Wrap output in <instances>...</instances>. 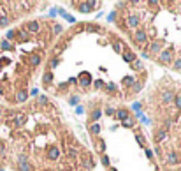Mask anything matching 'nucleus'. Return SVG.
Segmentation results:
<instances>
[{
    "label": "nucleus",
    "mask_w": 181,
    "mask_h": 171,
    "mask_svg": "<svg viewBox=\"0 0 181 171\" xmlns=\"http://www.w3.org/2000/svg\"><path fill=\"white\" fill-rule=\"evenodd\" d=\"M39 104L46 106V104H48V99H46V97H39Z\"/></svg>",
    "instance_id": "nucleus-17"
},
{
    "label": "nucleus",
    "mask_w": 181,
    "mask_h": 171,
    "mask_svg": "<svg viewBox=\"0 0 181 171\" xmlns=\"http://www.w3.org/2000/svg\"><path fill=\"white\" fill-rule=\"evenodd\" d=\"M160 60H162V62H170V60H172V53L169 51H162V55H160Z\"/></svg>",
    "instance_id": "nucleus-7"
},
{
    "label": "nucleus",
    "mask_w": 181,
    "mask_h": 171,
    "mask_svg": "<svg viewBox=\"0 0 181 171\" xmlns=\"http://www.w3.org/2000/svg\"><path fill=\"white\" fill-rule=\"evenodd\" d=\"M137 141H139L141 145H143V146H144V138H143V136H137Z\"/></svg>",
    "instance_id": "nucleus-23"
},
{
    "label": "nucleus",
    "mask_w": 181,
    "mask_h": 171,
    "mask_svg": "<svg viewBox=\"0 0 181 171\" xmlns=\"http://www.w3.org/2000/svg\"><path fill=\"white\" fill-rule=\"evenodd\" d=\"M134 39H135L137 43H146V34L143 32V30H137L135 35H134Z\"/></svg>",
    "instance_id": "nucleus-4"
},
{
    "label": "nucleus",
    "mask_w": 181,
    "mask_h": 171,
    "mask_svg": "<svg viewBox=\"0 0 181 171\" xmlns=\"http://www.w3.org/2000/svg\"><path fill=\"white\" fill-rule=\"evenodd\" d=\"M174 69H181V58H178L174 62Z\"/></svg>",
    "instance_id": "nucleus-19"
},
{
    "label": "nucleus",
    "mask_w": 181,
    "mask_h": 171,
    "mask_svg": "<svg viewBox=\"0 0 181 171\" xmlns=\"http://www.w3.org/2000/svg\"><path fill=\"white\" fill-rule=\"evenodd\" d=\"M164 138H165V132H164V130H160V132L157 134V138H155V139H157V141H162Z\"/></svg>",
    "instance_id": "nucleus-14"
},
{
    "label": "nucleus",
    "mask_w": 181,
    "mask_h": 171,
    "mask_svg": "<svg viewBox=\"0 0 181 171\" xmlns=\"http://www.w3.org/2000/svg\"><path fill=\"white\" fill-rule=\"evenodd\" d=\"M118 118H125V120H128V111L127 109H118Z\"/></svg>",
    "instance_id": "nucleus-10"
},
{
    "label": "nucleus",
    "mask_w": 181,
    "mask_h": 171,
    "mask_svg": "<svg viewBox=\"0 0 181 171\" xmlns=\"http://www.w3.org/2000/svg\"><path fill=\"white\" fill-rule=\"evenodd\" d=\"M123 85H125V86L134 85V79H132V78H125V79H123Z\"/></svg>",
    "instance_id": "nucleus-13"
},
{
    "label": "nucleus",
    "mask_w": 181,
    "mask_h": 171,
    "mask_svg": "<svg viewBox=\"0 0 181 171\" xmlns=\"http://www.w3.org/2000/svg\"><path fill=\"white\" fill-rule=\"evenodd\" d=\"M109 171H116V169H114V168H109Z\"/></svg>",
    "instance_id": "nucleus-30"
},
{
    "label": "nucleus",
    "mask_w": 181,
    "mask_h": 171,
    "mask_svg": "<svg viewBox=\"0 0 181 171\" xmlns=\"http://www.w3.org/2000/svg\"><path fill=\"white\" fill-rule=\"evenodd\" d=\"M39 28H41V25H39L37 21H30V23H26V32H39Z\"/></svg>",
    "instance_id": "nucleus-3"
},
{
    "label": "nucleus",
    "mask_w": 181,
    "mask_h": 171,
    "mask_svg": "<svg viewBox=\"0 0 181 171\" xmlns=\"http://www.w3.org/2000/svg\"><path fill=\"white\" fill-rule=\"evenodd\" d=\"M90 130H92L93 134H97L98 130H100V127H98V125H92V127H90Z\"/></svg>",
    "instance_id": "nucleus-16"
},
{
    "label": "nucleus",
    "mask_w": 181,
    "mask_h": 171,
    "mask_svg": "<svg viewBox=\"0 0 181 171\" xmlns=\"http://www.w3.org/2000/svg\"><path fill=\"white\" fill-rule=\"evenodd\" d=\"M113 46H114V49H116V51H120V49H122V46H120V43H114Z\"/></svg>",
    "instance_id": "nucleus-24"
},
{
    "label": "nucleus",
    "mask_w": 181,
    "mask_h": 171,
    "mask_svg": "<svg viewBox=\"0 0 181 171\" xmlns=\"http://www.w3.org/2000/svg\"><path fill=\"white\" fill-rule=\"evenodd\" d=\"M81 164H83V168H85V169H92V168H93L92 159L86 157V155H83V157H81Z\"/></svg>",
    "instance_id": "nucleus-2"
},
{
    "label": "nucleus",
    "mask_w": 181,
    "mask_h": 171,
    "mask_svg": "<svg viewBox=\"0 0 181 171\" xmlns=\"http://www.w3.org/2000/svg\"><path fill=\"white\" fill-rule=\"evenodd\" d=\"M132 108H134V109H135V111H139V109H141V104H139V102H135V104H134V106H132Z\"/></svg>",
    "instance_id": "nucleus-27"
},
{
    "label": "nucleus",
    "mask_w": 181,
    "mask_h": 171,
    "mask_svg": "<svg viewBox=\"0 0 181 171\" xmlns=\"http://www.w3.org/2000/svg\"><path fill=\"white\" fill-rule=\"evenodd\" d=\"M49 79H51V73H48V74L44 76V83H49Z\"/></svg>",
    "instance_id": "nucleus-21"
},
{
    "label": "nucleus",
    "mask_w": 181,
    "mask_h": 171,
    "mask_svg": "<svg viewBox=\"0 0 181 171\" xmlns=\"http://www.w3.org/2000/svg\"><path fill=\"white\" fill-rule=\"evenodd\" d=\"M28 62H30V65H39V62H41V57H39V55H30Z\"/></svg>",
    "instance_id": "nucleus-8"
},
{
    "label": "nucleus",
    "mask_w": 181,
    "mask_h": 171,
    "mask_svg": "<svg viewBox=\"0 0 181 171\" xmlns=\"http://www.w3.org/2000/svg\"><path fill=\"white\" fill-rule=\"evenodd\" d=\"M170 99H172V95H170V92H165V94H164V100H165V102H169Z\"/></svg>",
    "instance_id": "nucleus-15"
},
{
    "label": "nucleus",
    "mask_w": 181,
    "mask_h": 171,
    "mask_svg": "<svg viewBox=\"0 0 181 171\" xmlns=\"http://www.w3.org/2000/svg\"><path fill=\"white\" fill-rule=\"evenodd\" d=\"M160 48H162V43H153V44H149V51L157 53V51H158Z\"/></svg>",
    "instance_id": "nucleus-9"
},
{
    "label": "nucleus",
    "mask_w": 181,
    "mask_h": 171,
    "mask_svg": "<svg viewBox=\"0 0 181 171\" xmlns=\"http://www.w3.org/2000/svg\"><path fill=\"white\" fill-rule=\"evenodd\" d=\"M98 115H100V111H93V115H92V116H93V118H98Z\"/></svg>",
    "instance_id": "nucleus-29"
},
{
    "label": "nucleus",
    "mask_w": 181,
    "mask_h": 171,
    "mask_svg": "<svg viewBox=\"0 0 181 171\" xmlns=\"http://www.w3.org/2000/svg\"><path fill=\"white\" fill-rule=\"evenodd\" d=\"M165 162H169L170 166H174V164H178V157L174 154H167L165 155Z\"/></svg>",
    "instance_id": "nucleus-6"
},
{
    "label": "nucleus",
    "mask_w": 181,
    "mask_h": 171,
    "mask_svg": "<svg viewBox=\"0 0 181 171\" xmlns=\"http://www.w3.org/2000/svg\"><path fill=\"white\" fill-rule=\"evenodd\" d=\"M176 106L181 109V95H178V97H176Z\"/></svg>",
    "instance_id": "nucleus-20"
},
{
    "label": "nucleus",
    "mask_w": 181,
    "mask_h": 171,
    "mask_svg": "<svg viewBox=\"0 0 181 171\" xmlns=\"http://www.w3.org/2000/svg\"><path fill=\"white\" fill-rule=\"evenodd\" d=\"M4 148H5V146H4V143H2V141H0V157H2V155H4Z\"/></svg>",
    "instance_id": "nucleus-22"
},
{
    "label": "nucleus",
    "mask_w": 181,
    "mask_h": 171,
    "mask_svg": "<svg viewBox=\"0 0 181 171\" xmlns=\"http://www.w3.org/2000/svg\"><path fill=\"white\" fill-rule=\"evenodd\" d=\"M49 159H56L58 155H60V152H58V148H51V150H49Z\"/></svg>",
    "instance_id": "nucleus-11"
},
{
    "label": "nucleus",
    "mask_w": 181,
    "mask_h": 171,
    "mask_svg": "<svg viewBox=\"0 0 181 171\" xmlns=\"http://www.w3.org/2000/svg\"><path fill=\"white\" fill-rule=\"evenodd\" d=\"M141 86H143L141 83H134L132 85V90H134V92H137V90H141Z\"/></svg>",
    "instance_id": "nucleus-18"
},
{
    "label": "nucleus",
    "mask_w": 181,
    "mask_h": 171,
    "mask_svg": "<svg viewBox=\"0 0 181 171\" xmlns=\"http://www.w3.org/2000/svg\"><path fill=\"white\" fill-rule=\"evenodd\" d=\"M102 162H104V164H106V166H109V159H107V157H106V155H104V157H102Z\"/></svg>",
    "instance_id": "nucleus-25"
},
{
    "label": "nucleus",
    "mask_w": 181,
    "mask_h": 171,
    "mask_svg": "<svg viewBox=\"0 0 181 171\" xmlns=\"http://www.w3.org/2000/svg\"><path fill=\"white\" fill-rule=\"evenodd\" d=\"M106 113H107V115H113V113H114V109H113V108H107V109H106Z\"/></svg>",
    "instance_id": "nucleus-26"
},
{
    "label": "nucleus",
    "mask_w": 181,
    "mask_h": 171,
    "mask_svg": "<svg viewBox=\"0 0 181 171\" xmlns=\"http://www.w3.org/2000/svg\"><path fill=\"white\" fill-rule=\"evenodd\" d=\"M55 32L60 34V32H62V27H58V25H56V27H55Z\"/></svg>",
    "instance_id": "nucleus-28"
},
{
    "label": "nucleus",
    "mask_w": 181,
    "mask_h": 171,
    "mask_svg": "<svg viewBox=\"0 0 181 171\" xmlns=\"http://www.w3.org/2000/svg\"><path fill=\"white\" fill-rule=\"evenodd\" d=\"M93 7H97V4H95V2H83V4H79V11L88 13V11H92Z\"/></svg>",
    "instance_id": "nucleus-1"
},
{
    "label": "nucleus",
    "mask_w": 181,
    "mask_h": 171,
    "mask_svg": "<svg viewBox=\"0 0 181 171\" xmlns=\"http://www.w3.org/2000/svg\"><path fill=\"white\" fill-rule=\"evenodd\" d=\"M123 58L127 60V62H130V60H134V58H135V55H134V53H130V51H128V53H125V57H123Z\"/></svg>",
    "instance_id": "nucleus-12"
},
{
    "label": "nucleus",
    "mask_w": 181,
    "mask_h": 171,
    "mask_svg": "<svg viewBox=\"0 0 181 171\" xmlns=\"http://www.w3.org/2000/svg\"><path fill=\"white\" fill-rule=\"evenodd\" d=\"M127 23H128V27H137L139 25V18L135 14H132V16L127 18Z\"/></svg>",
    "instance_id": "nucleus-5"
}]
</instances>
